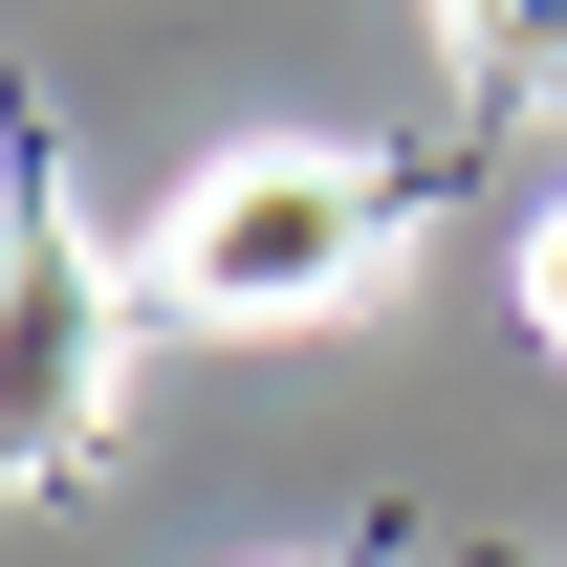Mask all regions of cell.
Returning a JSON list of instances; mask_svg holds the SVG:
<instances>
[{
    "instance_id": "cell-2",
    "label": "cell",
    "mask_w": 567,
    "mask_h": 567,
    "mask_svg": "<svg viewBox=\"0 0 567 567\" xmlns=\"http://www.w3.org/2000/svg\"><path fill=\"white\" fill-rule=\"evenodd\" d=\"M87 393H110V262L44 218L22 240V436H87Z\"/></svg>"
},
{
    "instance_id": "cell-3",
    "label": "cell",
    "mask_w": 567,
    "mask_h": 567,
    "mask_svg": "<svg viewBox=\"0 0 567 567\" xmlns=\"http://www.w3.org/2000/svg\"><path fill=\"white\" fill-rule=\"evenodd\" d=\"M524 328H546V350H567V197L524 218Z\"/></svg>"
},
{
    "instance_id": "cell-1",
    "label": "cell",
    "mask_w": 567,
    "mask_h": 567,
    "mask_svg": "<svg viewBox=\"0 0 567 567\" xmlns=\"http://www.w3.org/2000/svg\"><path fill=\"white\" fill-rule=\"evenodd\" d=\"M393 175H350L328 132H240V153H197L175 175V218H153V306L175 328H350L371 284H393Z\"/></svg>"
}]
</instances>
